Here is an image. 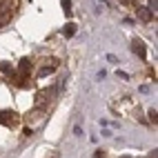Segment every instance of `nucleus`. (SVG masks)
Returning a JSON list of instances; mask_svg holds the SVG:
<instances>
[{"mask_svg":"<svg viewBox=\"0 0 158 158\" xmlns=\"http://www.w3.org/2000/svg\"><path fill=\"white\" fill-rule=\"evenodd\" d=\"M18 123V116L14 111H0V125H7V127H14Z\"/></svg>","mask_w":158,"mask_h":158,"instance_id":"f257e3e1","label":"nucleus"},{"mask_svg":"<svg viewBox=\"0 0 158 158\" xmlns=\"http://www.w3.org/2000/svg\"><path fill=\"white\" fill-rule=\"evenodd\" d=\"M131 51H134L138 58H145V56H147V49H145V45H143V40H134V43H131Z\"/></svg>","mask_w":158,"mask_h":158,"instance_id":"f03ea898","label":"nucleus"},{"mask_svg":"<svg viewBox=\"0 0 158 158\" xmlns=\"http://www.w3.org/2000/svg\"><path fill=\"white\" fill-rule=\"evenodd\" d=\"M58 69V60H49V65H45L40 69V76H49V73H54Z\"/></svg>","mask_w":158,"mask_h":158,"instance_id":"7ed1b4c3","label":"nucleus"},{"mask_svg":"<svg viewBox=\"0 0 158 158\" xmlns=\"http://www.w3.org/2000/svg\"><path fill=\"white\" fill-rule=\"evenodd\" d=\"M138 18L143 20V23H149V20H152V11L147 7H138Z\"/></svg>","mask_w":158,"mask_h":158,"instance_id":"20e7f679","label":"nucleus"},{"mask_svg":"<svg viewBox=\"0 0 158 158\" xmlns=\"http://www.w3.org/2000/svg\"><path fill=\"white\" fill-rule=\"evenodd\" d=\"M18 69H20V73H29V71H31V62H29V58H23V60H20Z\"/></svg>","mask_w":158,"mask_h":158,"instance_id":"39448f33","label":"nucleus"},{"mask_svg":"<svg viewBox=\"0 0 158 158\" xmlns=\"http://www.w3.org/2000/svg\"><path fill=\"white\" fill-rule=\"evenodd\" d=\"M62 34H65L67 38H71L73 34H76V25H73V23H67V25H65V29H62Z\"/></svg>","mask_w":158,"mask_h":158,"instance_id":"423d86ee","label":"nucleus"},{"mask_svg":"<svg viewBox=\"0 0 158 158\" xmlns=\"http://www.w3.org/2000/svg\"><path fill=\"white\" fill-rule=\"evenodd\" d=\"M40 120H43V109H36V111H31V123H40Z\"/></svg>","mask_w":158,"mask_h":158,"instance_id":"0eeeda50","label":"nucleus"},{"mask_svg":"<svg viewBox=\"0 0 158 158\" xmlns=\"http://www.w3.org/2000/svg\"><path fill=\"white\" fill-rule=\"evenodd\" d=\"M60 5H62V9H65V14L71 16V0H60Z\"/></svg>","mask_w":158,"mask_h":158,"instance_id":"6e6552de","label":"nucleus"},{"mask_svg":"<svg viewBox=\"0 0 158 158\" xmlns=\"http://www.w3.org/2000/svg\"><path fill=\"white\" fill-rule=\"evenodd\" d=\"M0 71H2V73H14V69L9 67L7 62H0Z\"/></svg>","mask_w":158,"mask_h":158,"instance_id":"1a4fd4ad","label":"nucleus"},{"mask_svg":"<svg viewBox=\"0 0 158 158\" xmlns=\"http://www.w3.org/2000/svg\"><path fill=\"white\" fill-rule=\"evenodd\" d=\"M149 120H152V123H156V120H158V114H156V109H149Z\"/></svg>","mask_w":158,"mask_h":158,"instance_id":"9d476101","label":"nucleus"},{"mask_svg":"<svg viewBox=\"0 0 158 158\" xmlns=\"http://www.w3.org/2000/svg\"><path fill=\"white\" fill-rule=\"evenodd\" d=\"M156 7H158V0H149V7L147 9H149V11H156Z\"/></svg>","mask_w":158,"mask_h":158,"instance_id":"9b49d317","label":"nucleus"},{"mask_svg":"<svg viewBox=\"0 0 158 158\" xmlns=\"http://www.w3.org/2000/svg\"><path fill=\"white\" fill-rule=\"evenodd\" d=\"M107 60H109V62H114V65H118V62H120V60H118V58H116L114 54H109V56H107Z\"/></svg>","mask_w":158,"mask_h":158,"instance_id":"f8f14e48","label":"nucleus"},{"mask_svg":"<svg viewBox=\"0 0 158 158\" xmlns=\"http://www.w3.org/2000/svg\"><path fill=\"white\" fill-rule=\"evenodd\" d=\"M73 134H76V136H82V127H80V125H76V127H73Z\"/></svg>","mask_w":158,"mask_h":158,"instance_id":"ddd939ff","label":"nucleus"},{"mask_svg":"<svg viewBox=\"0 0 158 158\" xmlns=\"http://www.w3.org/2000/svg\"><path fill=\"white\" fill-rule=\"evenodd\" d=\"M118 78H123V80H129V73H125V71H118Z\"/></svg>","mask_w":158,"mask_h":158,"instance_id":"4468645a","label":"nucleus"},{"mask_svg":"<svg viewBox=\"0 0 158 158\" xmlns=\"http://www.w3.org/2000/svg\"><path fill=\"white\" fill-rule=\"evenodd\" d=\"M94 158H105V152H100V149H98L96 154H94Z\"/></svg>","mask_w":158,"mask_h":158,"instance_id":"2eb2a0df","label":"nucleus"},{"mask_svg":"<svg viewBox=\"0 0 158 158\" xmlns=\"http://www.w3.org/2000/svg\"><path fill=\"white\" fill-rule=\"evenodd\" d=\"M120 158H131V156H120Z\"/></svg>","mask_w":158,"mask_h":158,"instance_id":"dca6fc26","label":"nucleus"},{"mask_svg":"<svg viewBox=\"0 0 158 158\" xmlns=\"http://www.w3.org/2000/svg\"><path fill=\"white\" fill-rule=\"evenodd\" d=\"M51 158H58V156H51Z\"/></svg>","mask_w":158,"mask_h":158,"instance_id":"f3484780","label":"nucleus"}]
</instances>
